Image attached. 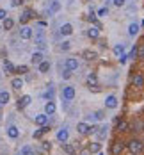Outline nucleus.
<instances>
[{"mask_svg": "<svg viewBox=\"0 0 144 155\" xmlns=\"http://www.w3.org/2000/svg\"><path fill=\"white\" fill-rule=\"evenodd\" d=\"M20 2H22V0H12V5H20Z\"/></svg>", "mask_w": 144, "mask_h": 155, "instance_id": "nucleus-46", "label": "nucleus"}, {"mask_svg": "<svg viewBox=\"0 0 144 155\" xmlns=\"http://www.w3.org/2000/svg\"><path fill=\"white\" fill-rule=\"evenodd\" d=\"M114 53H116L117 57H121L123 53H125V45H123V43H117V45L114 46Z\"/></svg>", "mask_w": 144, "mask_h": 155, "instance_id": "nucleus-17", "label": "nucleus"}, {"mask_svg": "<svg viewBox=\"0 0 144 155\" xmlns=\"http://www.w3.org/2000/svg\"><path fill=\"white\" fill-rule=\"evenodd\" d=\"M105 107H107V109H116V107H117V98H116L114 95L107 96V100H105Z\"/></svg>", "mask_w": 144, "mask_h": 155, "instance_id": "nucleus-8", "label": "nucleus"}, {"mask_svg": "<svg viewBox=\"0 0 144 155\" xmlns=\"http://www.w3.org/2000/svg\"><path fill=\"white\" fill-rule=\"evenodd\" d=\"M69 41H64V43H61V45H59V48H61V50H69Z\"/></svg>", "mask_w": 144, "mask_h": 155, "instance_id": "nucleus-37", "label": "nucleus"}, {"mask_svg": "<svg viewBox=\"0 0 144 155\" xmlns=\"http://www.w3.org/2000/svg\"><path fill=\"white\" fill-rule=\"evenodd\" d=\"M132 86L137 87V89L144 87V77L141 75V73H134V75H132Z\"/></svg>", "mask_w": 144, "mask_h": 155, "instance_id": "nucleus-3", "label": "nucleus"}, {"mask_svg": "<svg viewBox=\"0 0 144 155\" xmlns=\"http://www.w3.org/2000/svg\"><path fill=\"white\" fill-rule=\"evenodd\" d=\"M7 136H9V137H12V139H16V137L20 136V130H18V127L11 125L9 129H7Z\"/></svg>", "mask_w": 144, "mask_h": 155, "instance_id": "nucleus-12", "label": "nucleus"}, {"mask_svg": "<svg viewBox=\"0 0 144 155\" xmlns=\"http://www.w3.org/2000/svg\"><path fill=\"white\" fill-rule=\"evenodd\" d=\"M11 86L14 87V89H22V87H23V80H22V78H12Z\"/></svg>", "mask_w": 144, "mask_h": 155, "instance_id": "nucleus-26", "label": "nucleus"}, {"mask_svg": "<svg viewBox=\"0 0 144 155\" xmlns=\"http://www.w3.org/2000/svg\"><path fill=\"white\" fill-rule=\"evenodd\" d=\"M77 132L78 134H91V132H94V127H89L87 123H78L77 125Z\"/></svg>", "mask_w": 144, "mask_h": 155, "instance_id": "nucleus-4", "label": "nucleus"}, {"mask_svg": "<svg viewBox=\"0 0 144 155\" xmlns=\"http://www.w3.org/2000/svg\"><path fill=\"white\" fill-rule=\"evenodd\" d=\"M98 136H100V137H105L107 136V127H101V130L98 132Z\"/></svg>", "mask_w": 144, "mask_h": 155, "instance_id": "nucleus-39", "label": "nucleus"}, {"mask_svg": "<svg viewBox=\"0 0 144 155\" xmlns=\"http://www.w3.org/2000/svg\"><path fill=\"white\" fill-rule=\"evenodd\" d=\"M137 57H141V59H144V45H141V46H137Z\"/></svg>", "mask_w": 144, "mask_h": 155, "instance_id": "nucleus-34", "label": "nucleus"}, {"mask_svg": "<svg viewBox=\"0 0 144 155\" xmlns=\"http://www.w3.org/2000/svg\"><path fill=\"white\" fill-rule=\"evenodd\" d=\"M30 18H34V13H32L30 9H27V11H25V13H23V16H22V18H20V22H22V23H27V22H29V20H30Z\"/></svg>", "mask_w": 144, "mask_h": 155, "instance_id": "nucleus-14", "label": "nucleus"}, {"mask_svg": "<svg viewBox=\"0 0 144 155\" xmlns=\"http://www.w3.org/2000/svg\"><path fill=\"white\" fill-rule=\"evenodd\" d=\"M82 57L87 59V61H93V59H96V53L91 52V50H84V52H82Z\"/></svg>", "mask_w": 144, "mask_h": 155, "instance_id": "nucleus-20", "label": "nucleus"}, {"mask_svg": "<svg viewBox=\"0 0 144 155\" xmlns=\"http://www.w3.org/2000/svg\"><path fill=\"white\" fill-rule=\"evenodd\" d=\"M69 77H71V71H69V70H66V71H62V78H66V80H68Z\"/></svg>", "mask_w": 144, "mask_h": 155, "instance_id": "nucleus-42", "label": "nucleus"}, {"mask_svg": "<svg viewBox=\"0 0 144 155\" xmlns=\"http://www.w3.org/2000/svg\"><path fill=\"white\" fill-rule=\"evenodd\" d=\"M5 16H7V13H5L4 9H0V20H5Z\"/></svg>", "mask_w": 144, "mask_h": 155, "instance_id": "nucleus-45", "label": "nucleus"}, {"mask_svg": "<svg viewBox=\"0 0 144 155\" xmlns=\"http://www.w3.org/2000/svg\"><path fill=\"white\" fill-rule=\"evenodd\" d=\"M87 34H89V38H98L100 36V29H98V27H91L87 30Z\"/></svg>", "mask_w": 144, "mask_h": 155, "instance_id": "nucleus-25", "label": "nucleus"}, {"mask_svg": "<svg viewBox=\"0 0 144 155\" xmlns=\"http://www.w3.org/2000/svg\"><path fill=\"white\" fill-rule=\"evenodd\" d=\"M123 150H125V141L116 139L114 143H112V148H110V153H112V155H121Z\"/></svg>", "mask_w": 144, "mask_h": 155, "instance_id": "nucleus-2", "label": "nucleus"}, {"mask_svg": "<svg viewBox=\"0 0 144 155\" xmlns=\"http://www.w3.org/2000/svg\"><path fill=\"white\" fill-rule=\"evenodd\" d=\"M71 32H73V27H71V23H64V25L61 27V34H62V36H69Z\"/></svg>", "mask_w": 144, "mask_h": 155, "instance_id": "nucleus-13", "label": "nucleus"}, {"mask_svg": "<svg viewBox=\"0 0 144 155\" xmlns=\"http://www.w3.org/2000/svg\"><path fill=\"white\" fill-rule=\"evenodd\" d=\"M48 70H50V63H46V61H43V63L39 64V71H41V73H46Z\"/></svg>", "mask_w": 144, "mask_h": 155, "instance_id": "nucleus-28", "label": "nucleus"}, {"mask_svg": "<svg viewBox=\"0 0 144 155\" xmlns=\"http://www.w3.org/2000/svg\"><path fill=\"white\" fill-rule=\"evenodd\" d=\"M29 104H30V96H29V95H25V96H22V98H20L18 107H20V109H23V107H27Z\"/></svg>", "mask_w": 144, "mask_h": 155, "instance_id": "nucleus-15", "label": "nucleus"}, {"mask_svg": "<svg viewBox=\"0 0 144 155\" xmlns=\"http://www.w3.org/2000/svg\"><path fill=\"white\" fill-rule=\"evenodd\" d=\"M128 34H130V36H137V34H139V25H137V23H130Z\"/></svg>", "mask_w": 144, "mask_h": 155, "instance_id": "nucleus-18", "label": "nucleus"}, {"mask_svg": "<svg viewBox=\"0 0 144 155\" xmlns=\"http://www.w3.org/2000/svg\"><path fill=\"white\" fill-rule=\"evenodd\" d=\"M68 136H69V134H68V129H61V130L57 132V139L61 141V143H66V141H68Z\"/></svg>", "mask_w": 144, "mask_h": 155, "instance_id": "nucleus-11", "label": "nucleus"}, {"mask_svg": "<svg viewBox=\"0 0 144 155\" xmlns=\"http://www.w3.org/2000/svg\"><path fill=\"white\" fill-rule=\"evenodd\" d=\"M45 112H46V114H54L55 112V104L54 102H48L46 105H45Z\"/></svg>", "mask_w": 144, "mask_h": 155, "instance_id": "nucleus-23", "label": "nucleus"}, {"mask_svg": "<svg viewBox=\"0 0 144 155\" xmlns=\"http://www.w3.org/2000/svg\"><path fill=\"white\" fill-rule=\"evenodd\" d=\"M12 25H14V22H12L11 18H5V20H4V29L9 30V29H12Z\"/></svg>", "mask_w": 144, "mask_h": 155, "instance_id": "nucleus-30", "label": "nucleus"}, {"mask_svg": "<svg viewBox=\"0 0 144 155\" xmlns=\"http://www.w3.org/2000/svg\"><path fill=\"white\" fill-rule=\"evenodd\" d=\"M112 2H114L116 7H123V5L126 4V0H112Z\"/></svg>", "mask_w": 144, "mask_h": 155, "instance_id": "nucleus-36", "label": "nucleus"}, {"mask_svg": "<svg viewBox=\"0 0 144 155\" xmlns=\"http://www.w3.org/2000/svg\"><path fill=\"white\" fill-rule=\"evenodd\" d=\"M4 70L7 71V73H12V71H14L16 68L12 66V63H9V61H5V63H4ZM14 73H16V71H14Z\"/></svg>", "mask_w": 144, "mask_h": 155, "instance_id": "nucleus-27", "label": "nucleus"}, {"mask_svg": "<svg viewBox=\"0 0 144 155\" xmlns=\"http://www.w3.org/2000/svg\"><path fill=\"white\" fill-rule=\"evenodd\" d=\"M132 130H134V132H142V130H144V119L137 118L134 123H132Z\"/></svg>", "mask_w": 144, "mask_h": 155, "instance_id": "nucleus-7", "label": "nucleus"}, {"mask_svg": "<svg viewBox=\"0 0 144 155\" xmlns=\"http://www.w3.org/2000/svg\"><path fill=\"white\" fill-rule=\"evenodd\" d=\"M64 66H66V70H69V71H75V70L78 68V61H77L75 57H69V59H66Z\"/></svg>", "mask_w": 144, "mask_h": 155, "instance_id": "nucleus-6", "label": "nucleus"}, {"mask_svg": "<svg viewBox=\"0 0 144 155\" xmlns=\"http://www.w3.org/2000/svg\"><path fill=\"white\" fill-rule=\"evenodd\" d=\"M20 155H36V153H34V150H32V148L25 146V148H22V153H20Z\"/></svg>", "mask_w": 144, "mask_h": 155, "instance_id": "nucleus-31", "label": "nucleus"}, {"mask_svg": "<svg viewBox=\"0 0 144 155\" xmlns=\"http://www.w3.org/2000/svg\"><path fill=\"white\" fill-rule=\"evenodd\" d=\"M46 121H48V114H39V116H36L37 125H46Z\"/></svg>", "mask_w": 144, "mask_h": 155, "instance_id": "nucleus-19", "label": "nucleus"}, {"mask_svg": "<svg viewBox=\"0 0 144 155\" xmlns=\"http://www.w3.org/2000/svg\"><path fill=\"white\" fill-rule=\"evenodd\" d=\"M100 155H103V153H100Z\"/></svg>", "mask_w": 144, "mask_h": 155, "instance_id": "nucleus-47", "label": "nucleus"}, {"mask_svg": "<svg viewBox=\"0 0 144 155\" xmlns=\"http://www.w3.org/2000/svg\"><path fill=\"white\" fill-rule=\"evenodd\" d=\"M43 57H45L43 52H36V53H32V59L30 61H32V64H41L43 61H45Z\"/></svg>", "mask_w": 144, "mask_h": 155, "instance_id": "nucleus-10", "label": "nucleus"}, {"mask_svg": "<svg viewBox=\"0 0 144 155\" xmlns=\"http://www.w3.org/2000/svg\"><path fill=\"white\" fill-rule=\"evenodd\" d=\"M64 152L69 153V155H73V153H75V148L71 146V144H64Z\"/></svg>", "mask_w": 144, "mask_h": 155, "instance_id": "nucleus-33", "label": "nucleus"}, {"mask_svg": "<svg viewBox=\"0 0 144 155\" xmlns=\"http://www.w3.org/2000/svg\"><path fill=\"white\" fill-rule=\"evenodd\" d=\"M16 73H27V66H20V68H16Z\"/></svg>", "mask_w": 144, "mask_h": 155, "instance_id": "nucleus-41", "label": "nucleus"}, {"mask_svg": "<svg viewBox=\"0 0 144 155\" xmlns=\"http://www.w3.org/2000/svg\"><path fill=\"white\" fill-rule=\"evenodd\" d=\"M126 146H128V150L132 152V155H139L144 150V143H142V141H139V139H130Z\"/></svg>", "mask_w": 144, "mask_h": 155, "instance_id": "nucleus-1", "label": "nucleus"}, {"mask_svg": "<svg viewBox=\"0 0 144 155\" xmlns=\"http://www.w3.org/2000/svg\"><path fill=\"white\" fill-rule=\"evenodd\" d=\"M128 57H132V59L137 57V46H134V48H132V52H130V55H128Z\"/></svg>", "mask_w": 144, "mask_h": 155, "instance_id": "nucleus-40", "label": "nucleus"}, {"mask_svg": "<svg viewBox=\"0 0 144 155\" xmlns=\"http://www.w3.org/2000/svg\"><path fill=\"white\" fill-rule=\"evenodd\" d=\"M126 59H128V55H126V53H123V55L119 57V63H121V64H125V63H126Z\"/></svg>", "mask_w": 144, "mask_h": 155, "instance_id": "nucleus-44", "label": "nucleus"}, {"mask_svg": "<svg viewBox=\"0 0 144 155\" xmlns=\"http://www.w3.org/2000/svg\"><path fill=\"white\" fill-rule=\"evenodd\" d=\"M128 129H130V125L126 123L125 119H123V121H119V123H117V130H119V132H126Z\"/></svg>", "mask_w": 144, "mask_h": 155, "instance_id": "nucleus-24", "label": "nucleus"}, {"mask_svg": "<svg viewBox=\"0 0 144 155\" xmlns=\"http://www.w3.org/2000/svg\"><path fill=\"white\" fill-rule=\"evenodd\" d=\"M9 100H11V96H9V93H7V91H2V93H0V105L9 104Z\"/></svg>", "mask_w": 144, "mask_h": 155, "instance_id": "nucleus-16", "label": "nucleus"}, {"mask_svg": "<svg viewBox=\"0 0 144 155\" xmlns=\"http://www.w3.org/2000/svg\"><path fill=\"white\" fill-rule=\"evenodd\" d=\"M91 153H93V152H91L89 148H86V150H80V153H78V155H91Z\"/></svg>", "mask_w": 144, "mask_h": 155, "instance_id": "nucleus-43", "label": "nucleus"}, {"mask_svg": "<svg viewBox=\"0 0 144 155\" xmlns=\"http://www.w3.org/2000/svg\"><path fill=\"white\" fill-rule=\"evenodd\" d=\"M45 132H48V127H45V125H43V129H39V130L34 132V137H36V139H37V137H41Z\"/></svg>", "mask_w": 144, "mask_h": 155, "instance_id": "nucleus-29", "label": "nucleus"}, {"mask_svg": "<svg viewBox=\"0 0 144 155\" xmlns=\"http://www.w3.org/2000/svg\"><path fill=\"white\" fill-rule=\"evenodd\" d=\"M39 150H41L43 153H46V152H50V143H46V141H45V143L41 144V148H39Z\"/></svg>", "mask_w": 144, "mask_h": 155, "instance_id": "nucleus-32", "label": "nucleus"}, {"mask_svg": "<svg viewBox=\"0 0 144 155\" xmlns=\"http://www.w3.org/2000/svg\"><path fill=\"white\" fill-rule=\"evenodd\" d=\"M87 84H89L91 89H93L94 86H98V78H96V75H93V73H91V75L87 77Z\"/></svg>", "mask_w": 144, "mask_h": 155, "instance_id": "nucleus-21", "label": "nucleus"}, {"mask_svg": "<svg viewBox=\"0 0 144 155\" xmlns=\"http://www.w3.org/2000/svg\"><path fill=\"white\" fill-rule=\"evenodd\" d=\"M109 15V9L107 7H101L100 11H98V16H107Z\"/></svg>", "mask_w": 144, "mask_h": 155, "instance_id": "nucleus-38", "label": "nucleus"}, {"mask_svg": "<svg viewBox=\"0 0 144 155\" xmlns=\"http://www.w3.org/2000/svg\"><path fill=\"white\" fill-rule=\"evenodd\" d=\"M62 98L68 100V102H69V100H73V98H75V89H73L71 86L64 87V89H62Z\"/></svg>", "mask_w": 144, "mask_h": 155, "instance_id": "nucleus-5", "label": "nucleus"}, {"mask_svg": "<svg viewBox=\"0 0 144 155\" xmlns=\"http://www.w3.org/2000/svg\"><path fill=\"white\" fill-rule=\"evenodd\" d=\"M89 150H91V152H94V153H96V152H100V143H93V144L89 146Z\"/></svg>", "mask_w": 144, "mask_h": 155, "instance_id": "nucleus-35", "label": "nucleus"}, {"mask_svg": "<svg viewBox=\"0 0 144 155\" xmlns=\"http://www.w3.org/2000/svg\"><path fill=\"white\" fill-rule=\"evenodd\" d=\"M59 9H61V4H59L57 0H54V2H52V5H50V9H48V13H50V15H54V13H57Z\"/></svg>", "mask_w": 144, "mask_h": 155, "instance_id": "nucleus-22", "label": "nucleus"}, {"mask_svg": "<svg viewBox=\"0 0 144 155\" xmlns=\"http://www.w3.org/2000/svg\"><path fill=\"white\" fill-rule=\"evenodd\" d=\"M20 36H22L23 39H29V38H32V29L30 27H22V29H20Z\"/></svg>", "mask_w": 144, "mask_h": 155, "instance_id": "nucleus-9", "label": "nucleus"}]
</instances>
